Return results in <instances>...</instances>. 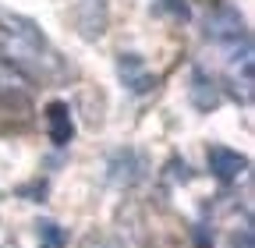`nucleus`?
<instances>
[{"label": "nucleus", "instance_id": "obj_1", "mask_svg": "<svg viewBox=\"0 0 255 248\" xmlns=\"http://www.w3.org/2000/svg\"><path fill=\"white\" fill-rule=\"evenodd\" d=\"M0 60H7L21 71H39V75L57 68V53L46 43L43 28L32 18L7 7H0Z\"/></svg>", "mask_w": 255, "mask_h": 248}, {"label": "nucleus", "instance_id": "obj_2", "mask_svg": "<svg viewBox=\"0 0 255 248\" xmlns=\"http://www.w3.org/2000/svg\"><path fill=\"white\" fill-rule=\"evenodd\" d=\"M209 170L216 181L234 184L248 174V156H241L238 149H227V145H209Z\"/></svg>", "mask_w": 255, "mask_h": 248}, {"label": "nucleus", "instance_id": "obj_3", "mask_svg": "<svg viewBox=\"0 0 255 248\" xmlns=\"http://www.w3.org/2000/svg\"><path fill=\"white\" fill-rule=\"evenodd\" d=\"M206 36H209V43H234V39H245L248 32H245V21H241V14L234 11V7H220V11H213L209 18H206Z\"/></svg>", "mask_w": 255, "mask_h": 248}, {"label": "nucleus", "instance_id": "obj_4", "mask_svg": "<svg viewBox=\"0 0 255 248\" xmlns=\"http://www.w3.org/2000/svg\"><path fill=\"white\" fill-rule=\"evenodd\" d=\"M46 131H50V142L53 145H68L75 138V121H71V107L64 100H53L46 103Z\"/></svg>", "mask_w": 255, "mask_h": 248}, {"label": "nucleus", "instance_id": "obj_5", "mask_svg": "<svg viewBox=\"0 0 255 248\" xmlns=\"http://www.w3.org/2000/svg\"><path fill=\"white\" fill-rule=\"evenodd\" d=\"M32 92V82L21 68L7 64V60H0V100L4 103H25Z\"/></svg>", "mask_w": 255, "mask_h": 248}, {"label": "nucleus", "instance_id": "obj_6", "mask_svg": "<svg viewBox=\"0 0 255 248\" xmlns=\"http://www.w3.org/2000/svg\"><path fill=\"white\" fill-rule=\"evenodd\" d=\"M117 71H121V78H124V85L131 89V92H149L152 85H156V78L145 71V64H142V57H135V53H124L121 60H117Z\"/></svg>", "mask_w": 255, "mask_h": 248}, {"label": "nucleus", "instance_id": "obj_7", "mask_svg": "<svg viewBox=\"0 0 255 248\" xmlns=\"http://www.w3.org/2000/svg\"><path fill=\"white\" fill-rule=\"evenodd\" d=\"M191 103L199 110H213L220 103V92H216L213 78H206L202 71H195V78H191Z\"/></svg>", "mask_w": 255, "mask_h": 248}, {"label": "nucleus", "instance_id": "obj_8", "mask_svg": "<svg viewBox=\"0 0 255 248\" xmlns=\"http://www.w3.org/2000/svg\"><path fill=\"white\" fill-rule=\"evenodd\" d=\"M36 238H39V248H64V245H68V231L57 227L53 220L36 224Z\"/></svg>", "mask_w": 255, "mask_h": 248}, {"label": "nucleus", "instance_id": "obj_9", "mask_svg": "<svg viewBox=\"0 0 255 248\" xmlns=\"http://www.w3.org/2000/svg\"><path fill=\"white\" fill-rule=\"evenodd\" d=\"M167 7L177 14V18H188V4H177V0H167Z\"/></svg>", "mask_w": 255, "mask_h": 248}]
</instances>
